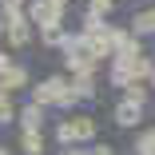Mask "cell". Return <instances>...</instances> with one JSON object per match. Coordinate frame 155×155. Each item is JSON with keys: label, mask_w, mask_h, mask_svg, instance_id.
Returning a JSON list of instances; mask_svg holds the SVG:
<instances>
[{"label": "cell", "mask_w": 155, "mask_h": 155, "mask_svg": "<svg viewBox=\"0 0 155 155\" xmlns=\"http://www.w3.org/2000/svg\"><path fill=\"white\" fill-rule=\"evenodd\" d=\"M36 100H40V104L72 107V104H76V87H68V80H64V76H52V80H44V84L36 87Z\"/></svg>", "instance_id": "obj_1"}, {"label": "cell", "mask_w": 155, "mask_h": 155, "mask_svg": "<svg viewBox=\"0 0 155 155\" xmlns=\"http://www.w3.org/2000/svg\"><path fill=\"white\" fill-rule=\"evenodd\" d=\"M28 16H32L40 28H60V20H64V4H52V0H32Z\"/></svg>", "instance_id": "obj_2"}, {"label": "cell", "mask_w": 155, "mask_h": 155, "mask_svg": "<svg viewBox=\"0 0 155 155\" xmlns=\"http://www.w3.org/2000/svg\"><path fill=\"white\" fill-rule=\"evenodd\" d=\"M4 28H8V44H12V48H24L28 40H32V28H28L24 16H20V20H8Z\"/></svg>", "instance_id": "obj_3"}, {"label": "cell", "mask_w": 155, "mask_h": 155, "mask_svg": "<svg viewBox=\"0 0 155 155\" xmlns=\"http://www.w3.org/2000/svg\"><path fill=\"white\" fill-rule=\"evenodd\" d=\"M111 115H115V123H119V127H135V123H139V104H135V100H123Z\"/></svg>", "instance_id": "obj_4"}, {"label": "cell", "mask_w": 155, "mask_h": 155, "mask_svg": "<svg viewBox=\"0 0 155 155\" xmlns=\"http://www.w3.org/2000/svg\"><path fill=\"white\" fill-rule=\"evenodd\" d=\"M131 32H135V36H151V32H155V8H139V12H135Z\"/></svg>", "instance_id": "obj_5"}, {"label": "cell", "mask_w": 155, "mask_h": 155, "mask_svg": "<svg viewBox=\"0 0 155 155\" xmlns=\"http://www.w3.org/2000/svg\"><path fill=\"white\" fill-rule=\"evenodd\" d=\"M24 84H28V72L16 68V64H12L8 72H0V91H8V87H24Z\"/></svg>", "instance_id": "obj_6"}, {"label": "cell", "mask_w": 155, "mask_h": 155, "mask_svg": "<svg viewBox=\"0 0 155 155\" xmlns=\"http://www.w3.org/2000/svg\"><path fill=\"white\" fill-rule=\"evenodd\" d=\"M40 119H44V107H40V104H28V107H24V127H36Z\"/></svg>", "instance_id": "obj_7"}, {"label": "cell", "mask_w": 155, "mask_h": 155, "mask_svg": "<svg viewBox=\"0 0 155 155\" xmlns=\"http://www.w3.org/2000/svg\"><path fill=\"white\" fill-rule=\"evenodd\" d=\"M20 143H24V151H28V155H36V151H40V135H36V127H28V131L20 135Z\"/></svg>", "instance_id": "obj_8"}, {"label": "cell", "mask_w": 155, "mask_h": 155, "mask_svg": "<svg viewBox=\"0 0 155 155\" xmlns=\"http://www.w3.org/2000/svg\"><path fill=\"white\" fill-rule=\"evenodd\" d=\"M56 139H60V143H72V139H80L76 123H60V127H56Z\"/></svg>", "instance_id": "obj_9"}, {"label": "cell", "mask_w": 155, "mask_h": 155, "mask_svg": "<svg viewBox=\"0 0 155 155\" xmlns=\"http://www.w3.org/2000/svg\"><path fill=\"white\" fill-rule=\"evenodd\" d=\"M72 123H76V131H80V139H87V135H96V123H91L87 115H76Z\"/></svg>", "instance_id": "obj_10"}, {"label": "cell", "mask_w": 155, "mask_h": 155, "mask_svg": "<svg viewBox=\"0 0 155 155\" xmlns=\"http://www.w3.org/2000/svg\"><path fill=\"white\" fill-rule=\"evenodd\" d=\"M0 8H4V24L8 20H20V0H0Z\"/></svg>", "instance_id": "obj_11"}, {"label": "cell", "mask_w": 155, "mask_h": 155, "mask_svg": "<svg viewBox=\"0 0 155 155\" xmlns=\"http://www.w3.org/2000/svg\"><path fill=\"white\" fill-rule=\"evenodd\" d=\"M127 100L143 104V100H147V87H139V84H127Z\"/></svg>", "instance_id": "obj_12"}, {"label": "cell", "mask_w": 155, "mask_h": 155, "mask_svg": "<svg viewBox=\"0 0 155 155\" xmlns=\"http://www.w3.org/2000/svg\"><path fill=\"white\" fill-rule=\"evenodd\" d=\"M12 119V104H8V96L0 91V123H8Z\"/></svg>", "instance_id": "obj_13"}, {"label": "cell", "mask_w": 155, "mask_h": 155, "mask_svg": "<svg viewBox=\"0 0 155 155\" xmlns=\"http://www.w3.org/2000/svg\"><path fill=\"white\" fill-rule=\"evenodd\" d=\"M111 4H115V0H91V12L104 16V12H111Z\"/></svg>", "instance_id": "obj_14"}, {"label": "cell", "mask_w": 155, "mask_h": 155, "mask_svg": "<svg viewBox=\"0 0 155 155\" xmlns=\"http://www.w3.org/2000/svg\"><path fill=\"white\" fill-rule=\"evenodd\" d=\"M12 68V60H8V52H0V72H8Z\"/></svg>", "instance_id": "obj_15"}, {"label": "cell", "mask_w": 155, "mask_h": 155, "mask_svg": "<svg viewBox=\"0 0 155 155\" xmlns=\"http://www.w3.org/2000/svg\"><path fill=\"white\" fill-rule=\"evenodd\" d=\"M52 4H64V8H68V0H52Z\"/></svg>", "instance_id": "obj_16"}, {"label": "cell", "mask_w": 155, "mask_h": 155, "mask_svg": "<svg viewBox=\"0 0 155 155\" xmlns=\"http://www.w3.org/2000/svg\"><path fill=\"white\" fill-rule=\"evenodd\" d=\"M0 155H8V147H0Z\"/></svg>", "instance_id": "obj_17"}, {"label": "cell", "mask_w": 155, "mask_h": 155, "mask_svg": "<svg viewBox=\"0 0 155 155\" xmlns=\"http://www.w3.org/2000/svg\"><path fill=\"white\" fill-rule=\"evenodd\" d=\"M68 155H84V151H68Z\"/></svg>", "instance_id": "obj_18"}, {"label": "cell", "mask_w": 155, "mask_h": 155, "mask_svg": "<svg viewBox=\"0 0 155 155\" xmlns=\"http://www.w3.org/2000/svg\"><path fill=\"white\" fill-rule=\"evenodd\" d=\"M127 4H131V0H127Z\"/></svg>", "instance_id": "obj_19"}]
</instances>
